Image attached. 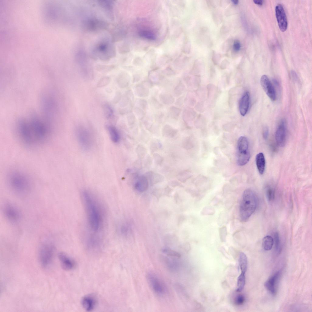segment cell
Returning <instances> with one entry per match:
<instances>
[{"instance_id":"11","label":"cell","mask_w":312,"mask_h":312,"mask_svg":"<svg viewBox=\"0 0 312 312\" xmlns=\"http://www.w3.org/2000/svg\"><path fill=\"white\" fill-rule=\"evenodd\" d=\"M261 85L264 90L272 101L276 100V95L275 90L269 78L266 75H262L260 79Z\"/></svg>"},{"instance_id":"14","label":"cell","mask_w":312,"mask_h":312,"mask_svg":"<svg viewBox=\"0 0 312 312\" xmlns=\"http://www.w3.org/2000/svg\"><path fill=\"white\" fill-rule=\"evenodd\" d=\"M82 307L87 311H90L95 308L97 300L95 296L89 294L84 296L82 298L81 301Z\"/></svg>"},{"instance_id":"16","label":"cell","mask_w":312,"mask_h":312,"mask_svg":"<svg viewBox=\"0 0 312 312\" xmlns=\"http://www.w3.org/2000/svg\"><path fill=\"white\" fill-rule=\"evenodd\" d=\"M248 147L249 143L247 139L244 136L240 137L238 141V153H244L249 152Z\"/></svg>"},{"instance_id":"33","label":"cell","mask_w":312,"mask_h":312,"mask_svg":"<svg viewBox=\"0 0 312 312\" xmlns=\"http://www.w3.org/2000/svg\"><path fill=\"white\" fill-rule=\"evenodd\" d=\"M233 48L236 51H239L241 47V44L239 41L238 40L236 41L234 43Z\"/></svg>"},{"instance_id":"29","label":"cell","mask_w":312,"mask_h":312,"mask_svg":"<svg viewBox=\"0 0 312 312\" xmlns=\"http://www.w3.org/2000/svg\"><path fill=\"white\" fill-rule=\"evenodd\" d=\"M162 251L169 256L176 257H179L180 256L178 252L168 248H164L162 250Z\"/></svg>"},{"instance_id":"19","label":"cell","mask_w":312,"mask_h":312,"mask_svg":"<svg viewBox=\"0 0 312 312\" xmlns=\"http://www.w3.org/2000/svg\"><path fill=\"white\" fill-rule=\"evenodd\" d=\"M162 258L166 267L169 270L173 272L177 271L178 265L176 260L167 257H163Z\"/></svg>"},{"instance_id":"10","label":"cell","mask_w":312,"mask_h":312,"mask_svg":"<svg viewBox=\"0 0 312 312\" xmlns=\"http://www.w3.org/2000/svg\"><path fill=\"white\" fill-rule=\"evenodd\" d=\"M287 129L285 121L282 119L280 122L276 130L275 138L278 145L280 147L285 146L286 140Z\"/></svg>"},{"instance_id":"4","label":"cell","mask_w":312,"mask_h":312,"mask_svg":"<svg viewBox=\"0 0 312 312\" xmlns=\"http://www.w3.org/2000/svg\"><path fill=\"white\" fill-rule=\"evenodd\" d=\"M258 203V198L255 192L250 189L243 192L239 208L240 218L243 222L247 221L255 212Z\"/></svg>"},{"instance_id":"1","label":"cell","mask_w":312,"mask_h":312,"mask_svg":"<svg viewBox=\"0 0 312 312\" xmlns=\"http://www.w3.org/2000/svg\"><path fill=\"white\" fill-rule=\"evenodd\" d=\"M17 132L20 140L27 146L34 147L46 142L51 136V125L42 121L35 114L31 115L29 122L20 119Z\"/></svg>"},{"instance_id":"18","label":"cell","mask_w":312,"mask_h":312,"mask_svg":"<svg viewBox=\"0 0 312 312\" xmlns=\"http://www.w3.org/2000/svg\"><path fill=\"white\" fill-rule=\"evenodd\" d=\"M107 129L112 141L115 143H118L120 140V135L116 128L113 126L110 125L107 126Z\"/></svg>"},{"instance_id":"12","label":"cell","mask_w":312,"mask_h":312,"mask_svg":"<svg viewBox=\"0 0 312 312\" xmlns=\"http://www.w3.org/2000/svg\"><path fill=\"white\" fill-rule=\"evenodd\" d=\"M281 274V271L276 272L264 283L265 287L273 295H275L277 293L278 285Z\"/></svg>"},{"instance_id":"9","label":"cell","mask_w":312,"mask_h":312,"mask_svg":"<svg viewBox=\"0 0 312 312\" xmlns=\"http://www.w3.org/2000/svg\"><path fill=\"white\" fill-rule=\"evenodd\" d=\"M275 15L280 30L283 32L287 29L288 22L287 16L283 6L278 4L275 8Z\"/></svg>"},{"instance_id":"36","label":"cell","mask_w":312,"mask_h":312,"mask_svg":"<svg viewBox=\"0 0 312 312\" xmlns=\"http://www.w3.org/2000/svg\"><path fill=\"white\" fill-rule=\"evenodd\" d=\"M232 2L236 5H237L238 4L239 1L238 0H232Z\"/></svg>"},{"instance_id":"35","label":"cell","mask_w":312,"mask_h":312,"mask_svg":"<svg viewBox=\"0 0 312 312\" xmlns=\"http://www.w3.org/2000/svg\"><path fill=\"white\" fill-rule=\"evenodd\" d=\"M291 75L292 77L294 80H296L297 78V76L296 73L294 71H292L291 73Z\"/></svg>"},{"instance_id":"32","label":"cell","mask_w":312,"mask_h":312,"mask_svg":"<svg viewBox=\"0 0 312 312\" xmlns=\"http://www.w3.org/2000/svg\"><path fill=\"white\" fill-rule=\"evenodd\" d=\"M269 131L268 127L267 126L264 127L263 129L262 136L264 139H267L269 136Z\"/></svg>"},{"instance_id":"13","label":"cell","mask_w":312,"mask_h":312,"mask_svg":"<svg viewBox=\"0 0 312 312\" xmlns=\"http://www.w3.org/2000/svg\"><path fill=\"white\" fill-rule=\"evenodd\" d=\"M58 257L62 268L66 271L73 269L76 266L74 261L66 254L59 253Z\"/></svg>"},{"instance_id":"20","label":"cell","mask_w":312,"mask_h":312,"mask_svg":"<svg viewBox=\"0 0 312 312\" xmlns=\"http://www.w3.org/2000/svg\"><path fill=\"white\" fill-rule=\"evenodd\" d=\"M274 243L273 239L271 236L269 235L264 237L262 240L263 247L266 251H269L272 249Z\"/></svg>"},{"instance_id":"2","label":"cell","mask_w":312,"mask_h":312,"mask_svg":"<svg viewBox=\"0 0 312 312\" xmlns=\"http://www.w3.org/2000/svg\"><path fill=\"white\" fill-rule=\"evenodd\" d=\"M82 195L89 227L92 231L97 232L100 230L103 224V215L100 206L96 197L89 191L83 190Z\"/></svg>"},{"instance_id":"34","label":"cell","mask_w":312,"mask_h":312,"mask_svg":"<svg viewBox=\"0 0 312 312\" xmlns=\"http://www.w3.org/2000/svg\"><path fill=\"white\" fill-rule=\"evenodd\" d=\"M254 3L258 5H262L263 4V1L261 0H254L253 1Z\"/></svg>"},{"instance_id":"28","label":"cell","mask_w":312,"mask_h":312,"mask_svg":"<svg viewBox=\"0 0 312 312\" xmlns=\"http://www.w3.org/2000/svg\"><path fill=\"white\" fill-rule=\"evenodd\" d=\"M140 35L143 38L150 40L155 39L154 34L152 32L147 31H142L140 32Z\"/></svg>"},{"instance_id":"25","label":"cell","mask_w":312,"mask_h":312,"mask_svg":"<svg viewBox=\"0 0 312 312\" xmlns=\"http://www.w3.org/2000/svg\"><path fill=\"white\" fill-rule=\"evenodd\" d=\"M245 273L241 272L237 279L236 291L241 292L243 289L245 284Z\"/></svg>"},{"instance_id":"30","label":"cell","mask_w":312,"mask_h":312,"mask_svg":"<svg viewBox=\"0 0 312 312\" xmlns=\"http://www.w3.org/2000/svg\"><path fill=\"white\" fill-rule=\"evenodd\" d=\"M110 80L109 77L104 76L101 78L98 82L97 86L98 87H104L109 83Z\"/></svg>"},{"instance_id":"26","label":"cell","mask_w":312,"mask_h":312,"mask_svg":"<svg viewBox=\"0 0 312 312\" xmlns=\"http://www.w3.org/2000/svg\"><path fill=\"white\" fill-rule=\"evenodd\" d=\"M265 191L266 196L268 200L269 201H273L275 199V189L272 186L268 185L266 187Z\"/></svg>"},{"instance_id":"27","label":"cell","mask_w":312,"mask_h":312,"mask_svg":"<svg viewBox=\"0 0 312 312\" xmlns=\"http://www.w3.org/2000/svg\"><path fill=\"white\" fill-rule=\"evenodd\" d=\"M103 107L104 113L105 117L108 119L111 118L113 113V110L111 107L107 104L104 105Z\"/></svg>"},{"instance_id":"17","label":"cell","mask_w":312,"mask_h":312,"mask_svg":"<svg viewBox=\"0 0 312 312\" xmlns=\"http://www.w3.org/2000/svg\"><path fill=\"white\" fill-rule=\"evenodd\" d=\"M256 163L258 170L261 175L263 174L265 170V160L264 154L262 152L256 156Z\"/></svg>"},{"instance_id":"6","label":"cell","mask_w":312,"mask_h":312,"mask_svg":"<svg viewBox=\"0 0 312 312\" xmlns=\"http://www.w3.org/2000/svg\"><path fill=\"white\" fill-rule=\"evenodd\" d=\"M76 134L77 141L83 149L87 151L91 148L94 138L89 131L85 127H80L77 129Z\"/></svg>"},{"instance_id":"7","label":"cell","mask_w":312,"mask_h":312,"mask_svg":"<svg viewBox=\"0 0 312 312\" xmlns=\"http://www.w3.org/2000/svg\"><path fill=\"white\" fill-rule=\"evenodd\" d=\"M147 278L149 284L156 294L162 296L166 293L167 290L165 285L156 274L149 272Z\"/></svg>"},{"instance_id":"5","label":"cell","mask_w":312,"mask_h":312,"mask_svg":"<svg viewBox=\"0 0 312 312\" xmlns=\"http://www.w3.org/2000/svg\"><path fill=\"white\" fill-rule=\"evenodd\" d=\"M55 250L53 244L50 242L43 243L39 250V260L41 266L45 268L48 267L52 261Z\"/></svg>"},{"instance_id":"15","label":"cell","mask_w":312,"mask_h":312,"mask_svg":"<svg viewBox=\"0 0 312 312\" xmlns=\"http://www.w3.org/2000/svg\"><path fill=\"white\" fill-rule=\"evenodd\" d=\"M250 94L248 92H245L240 101L239 110L241 115L245 116L247 112L250 105Z\"/></svg>"},{"instance_id":"21","label":"cell","mask_w":312,"mask_h":312,"mask_svg":"<svg viewBox=\"0 0 312 312\" xmlns=\"http://www.w3.org/2000/svg\"><path fill=\"white\" fill-rule=\"evenodd\" d=\"M148 181L146 178L144 176H141L136 182L135 187L138 190L142 191L146 189Z\"/></svg>"},{"instance_id":"24","label":"cell","mask_w":312,"mask_h":312,"mask_svg":"<svg viewBox=\"0 0 312 312\" xmlns=\"http://www.w3.org/2000/svg\"><path fill=\"white\" fill-rule=\"evenodd\" d=\"M274 242L275 243V250L277 255H279L282 251V247L279 235L278 232H276L274 234Z\"/></svg>"},{"instance_id":"31","label":"cell","mask_w":312,"mask_h":312,"mask_svg":"<svg viewBox=\"0 0 312 312\" xmlns=\"http://www.w3.org/2000/svg\"><path fill=\"white\" fill-rule=\"evenodd\" d=\"M245 300V297L243 295H239L236 297L235 302L237 305H241L244 303Z\"/></svg>"},{"instance_id":"3","label":"cell","mask_w":312,"mask_h":312,"mask_svg":"<svg viewBox=\"0 0 312 312\" xmlns=\"http://www.w3.org/2000/svg\"><path fill=\"white\" fill-rule=\"evenodd\" d=\"M7 183L11 190L18 195H25L31 189V185L29 178L19 170H14L8 173Z\"/></svg>"},{"instance_id":"23","label":"cell","mask_w":312,"mask_h":312,"mask_svg":"<svg viewBox=\"0 0 312 312\" xmlns=\"http://www.w3.org/2000/svg\"><path fill=\"white\" fill-rule=\"evenodd\" d=\"M239 262L241 272L246 273L247 269V260L246 255L244 253L240 254Z\"/></svg>"},{"instance_id":"8","label":"cell","mask_w":312,"mask_h":312,"mask_svg":"<svg viewBox=\"0 0 312 312\" xmlns=\"http://www.w3.org/2000/svg\"><path fill=\"white\" fill-rule=\"evenodd\" d=\"M3 212L5 218L12 223L18 222L21 218V213L17 207L12 203L7 202L3 207Z\"/></svg>"},{"instance_id":"22","label":"cell","mask_w":312,"mask_h":312,"mask_svg":"<svg viewBox=\"0 0 312 312\" xmlns=\"http://www.w3.org/2000/svg\"><path fill=\"white\" fill-rule=\"evenodd\" d=\"M237 161L240 166L245 165L249 161L250 158L249 152L245 153H237Z\"/></svg>"}]
</instances>
